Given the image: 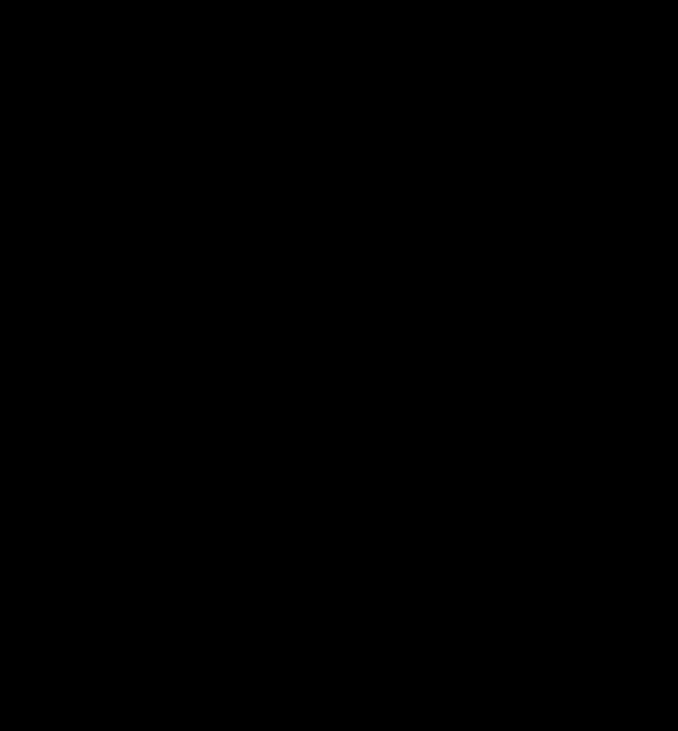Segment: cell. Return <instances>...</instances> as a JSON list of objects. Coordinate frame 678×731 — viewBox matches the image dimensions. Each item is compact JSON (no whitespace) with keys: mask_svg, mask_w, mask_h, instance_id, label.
Listing matches in <instances>:
<instances>
[]
</instances>
